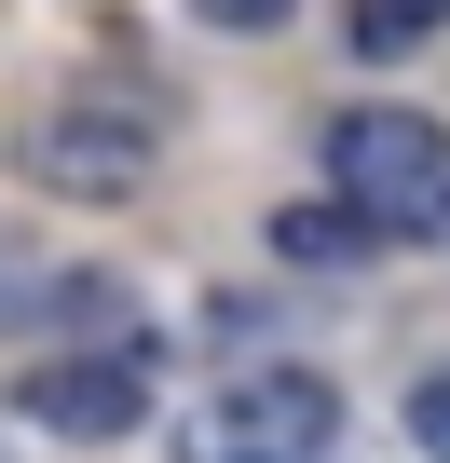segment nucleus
Instances as JSON below:
<instances>
[{"instance_id": "obj_6", "label": "nucleus", "mask_w": 450, "mask_h": 463, "mask_svg": "<svg viewBox=\"0 0 450 463\" xmlns=\"http://www.w3.org/2000/svg\"><path fill=\"white\" fill-rule=\"evenodd\" d=\"M450 28V0H355V55H409Z\"/></svg>"}, {"instance_id": "obj_8", "label": "nucleus", "mask_w": 450, "mask_h": 463, "mask_svg": "<svg viewBox=\"0 0 450 463\" xmlns=\"http://www.w3.org/2000/svg\"><path fill=\"white\" fill-rule=\"evenodd\" d=\"M287 0H191V28H273Z\"/></svg>"}, {"instance_id": "obj_5", "label": "nucleus", "mask_w": 450, "mask_h": 463, "mask_svg": "<svg viewBox=\"0 0 450 463\" xmlns=\"http://www.w3.org/2000/svg\"><path fill=\"white\" fill-rule=\"evenodd\" d=\"M355 246H369L355 204H273V260H287V273H341Z\"/></svg>"}, {"instance_id": "obj_3", "label": "nucleus", "mask_w": 450, "mask_h": 463, "mask_svg": "<svg viewBox=\"0 0 450 463\" xmlns=\"http://www.w3.org/2000/svg\"><path fill=\"white\" fill-rule=\"evenodd\" d=\"M150 395H164V354L123 327L110 354H42L28 382H14V409L42 422V436H82V449H110V436H137L150 422Z\"/></svg>"}, {"instance_id": "obj_2", "label": "nucleus", "mask_w": 450, "mask_h": 463, "mask_svg": "<svg viewBox=\"0 0 450 463\" xmlns=\"http://www.w3.org/2000/svg\"><path fill=\"white\" fill-rule=\"evenodd\" d=\"M341 436V395L314 368H246V382H205L177 422V463H314Z\"/></svg>"}, {"instance_id": "obj_4", "label": "nucleus", "mask_w": 450, "mask_h": 463, "mask_svg": "<svg viewBox=\"0 0 450 463\" xmlns=\"http://www.w3.org/2000/svg\"><path fill=\"white\" fill-rule=\"evenodd\" d=\"M28 164H42L55 191H96V204H110V191H137V177H150V123L96 96V109H55V123L28 137Z\"/></svg>"}, {"instance_id": "obj_7", "label": "nucleus", "mask_w": 450, "mask_h": 463, "mask_svg": "<svg viewBox=\"0 0 450 463\" xmlns=\"http://www.w3.org/2000/svg\"><path fill=\"white\" fill-rule=\"evenodd\" d=\"M409 436H423V449L450 463V382H409Z\"/></svg>"}, {"instance_id": "obj_1", "label": "nucleus", "mask_w": 450, "mask_h": 463, "mask_svg": "<svg viewBox=\"0 0 450 463\" xmlns=\"http://www.w3.org/2000/svg\"><path fill=\"white\" fill-rule=\"evenodd\" d=\"M328 177L369 232H409V246H450V123L423 109H341L328 123Z\"/></svg>"}]
</instances>
